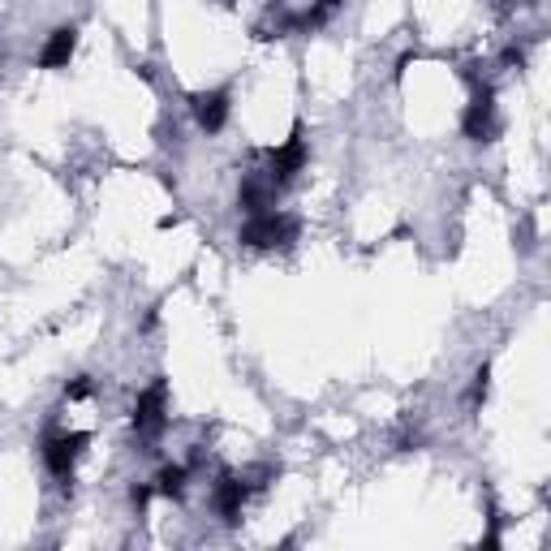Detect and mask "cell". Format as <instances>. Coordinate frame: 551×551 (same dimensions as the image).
<instances>
[{
    "label": "cell",
    "mask_w": 551,
    "mask_h": 551,
    "mask_svg": "<svg viewBox=\"0 0 551 551\" xmlns=\"http://www.w3.org/2000/svg\"><path fill=\"white\" fill-rule=\"evenodd\" d=\"M293 233H298V224L289 220V215H276V212H259L250 215L246 224H242V242L254 250H271V246H285V242H293Z\"/></svg>",
    "instance_id": "cell-1"
},
{
    "label": "cell",
    "mask_w": 551,
    "mask_h": 551,
    "mask_svg": "<svg viewBox=\"0 0 551 551\" xmlns=\"http://www.w3.org/2000/svg\"><path fill=\"white\" fill-rule=\"evenodd\" d=\"M461 129L470 143H491L496 138V104H491V90L474 95V104L465 108V117H461Z\"/></svg>",
    "instance_id": "cell-2"
},
{
    "label": "cell",
    "mask_w": 551,
    "mask_h": 551,
    "mask_svg": "<svg viewBox=\"0 0 551 551\" xmlns=\"http://www.w3.org/2000/svg\"><path fill=\"white\" fill-rule=\"evenodd\" d=\"M164 396H168V388H164V384H151V388L138 396V405H134V431L147 435V440H156L164 431Z\"/></svg>",
    "instance_id": "cell-3"
},
{
    "label": "cell",
    "mask_w": 551,
    "mask_h": 551,
    "mask_svg": "<svg viewBox=\"0 0 551 551\" xmlns=\"http://www.w3.org/2000/svg\"><path fill=\"white\" fill-rule=\"evenodd\" d=\"M82 435H48L43 440V461L52 470L56 479H70L73 474V461H78V452H82Z\"/></svg>",
    "instance_id": "cell-4"
},
{
    "label": "cell",
    "mask_w": 551,
    "mask_h": 551,
    "mask_svg": "<svg viewBox=\"0 0 551 551\" xmlns=\"http://www.w3.org/2000/svg\"><path fill=\"white\" fill-rule=\"evenodd\" d=\"M302 164H306V134H302V125H298L293 138L280 151H271V185H285L293 173H302Z\"/></svg>",
    "instance_id": "cell-5"
},
{
    "label": "cell",
    "mask_w": 551,
    "mask_h": 551,
    "mask_svg": "<svg viewBox=\"0 0 551 551\" xmlns=\"http://www.w3.org/2000/svg\"><path fill=\"white\" fill-rule=\"evenodd\" d=\"M195 121L207 134H220L224 121H229V90H203V95H195Z\"/></svg>",
    "instance_id": "cell-6"
},
{
    "label": "cell",
    "mask_w": 551,
    "mask_h": 551,
    "mask_svg": "<svg viewBox=\"0 0 551 551\" xmlns=\"http://www.w3.org/2000/svg\"><path fill=\"white\" fill-rule=\"evenodd\" d=\"M246 491H250V482L233 479V474H220V482H215V508H220V517H224L229 526H237V521H242Z\"/></svg>",
    "instance_id": "cell-7"
},
{
    "label": "cell",
    "mask_w": 551,
    "mask_h": 551,
    "mask_svg": "<svg viewBox=\"0 0 551 551\" xmlns=\"http://www.w3.org/2000/svg\"><path fill=\"white\" fill-rule=\"evenodd\" d=\"M73 48H78V31H73V26H56L52 39H48L43 52H39V65H43V70H61V65H70Z\"/></svg>",
    "instance_id": "cell-8"
},
{
    "label": "cell",
    "mask_w": 551,
    "mask_h": 551,
    "mask_svg": "<svg viewBox=\"0 0 551 551\" xmlns=\"http://www.w3.org/2000/svg\"><path fill=\"white\" fill-rule=\"evenodd\" d=\"M337 9H340V0H315V5L306 9L302 18L293 22V26H302V31H319V26H323V22H328V18H332Z\"/></svg>",
    "instance_id": "cell-9"
},
{
    "label": "cell",
    "mask_w": 551,
    "mask_h": 551,
    "mask_svg": "<svg viewBox=\"0 0 551 551\" xmlns=\"http://www.w3.org/2000/svg\"><path fill=\"white\" fill-rule=\"evenodd\" d=\"M156 491H160V496H173V499H177L181 491H185V470H181V465H164L160 479H156Z\"/></svg>",
    "instance_id": "cell-10"
},
{
    "label": "cell",
    "mask_w": 551,
    "mask_h": 551,
    "mask_svg": "<svg viewBox=\"0 0 551 551\" xmlns=\"http://www.w3.org/2000/svg\"><path fill=\"white\" fill-rule=\"evenodd\" d=\"M151 496H156V487H134V491H129L134 508H147V504H151Z\"/></svg>",
    "instance_id": "cell-11"
},
{
    "label": "cell",
    "mask_w": 551,
    "mask_h": 551,
    "mask_svg": "<svg viewBox=\"0 0 551 551\" xmlns=\"http://www.w3.org/2000/svg\"><path fill=\"white\" fill-rule=\"evenodd\" d=\"M87 392H90V379H87V375H82V379H73V384H70V396H87Z\"/></svg>",
    "instance_id": "cell-12"
}]
</instances>
